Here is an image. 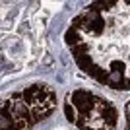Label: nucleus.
<instances>
[{
  "instance_id": "obj_1",
  "label": "nucleus",
  "mask_w": 130,
  "mask_h": 130,
  "mask_svg": "<svg viewBox=\"0 0 130 130\" xmlns=\"http://www.w3.org/2000/svg\"><path fill=\"white\" fill-rule=\"evenodd\" d=\"M64 113H66V119L70 120V122H74V124L78 122L80 111H78V109H76V105H74V103H70L68 99H66V103H64Z\"/></svg>"
},
{
  "instance_id": "obj_2",
  "label": "nucleus",
  "mask_w": 130,
  "mask_h": 130,
  "mask_svg": "<svg viewBox=\"0 0 130 130\" xmlns=\"http://www.w3.org/2000/svg\"><path fill=\"white\" fill-rule=\"evenodd\" d=\"M107 70H109V72H119V74H124V70H126V62H122V60H113V62L109 64Z\"/></svg>"
}]
</instances>
